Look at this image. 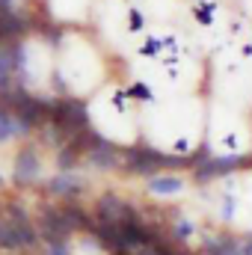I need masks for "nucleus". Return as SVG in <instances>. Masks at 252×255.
Here are the masks:
<instances>
[{
  "label": "nucleus",
  "instance_id": "f257e3e1",
  "mask_svg": "<svg viewBox=\"0 0 252 255\" xmlns=\"http://www.w3.org/2000/svg\"><path fill=\"white\" fill-rule=\"evenodd\" d=\"M122 166L133 175H160L163 169H193L196 160L193 157H181V154H163L157 148H148V145H127L122 148Z\"/></svg>",
  "mask_w": 252,
  "mask_h": 255
},
{
  "label": "nucleus",
  "instance_id": "f03ea898",
  "mask_svg": "<svg viewBox=\"0 0 252 255\" xmlns=\"http://www.w3.org/2000/svg\"><path fill=\"white\" fill-rule=\"evenodd\" d=\"M51 122L60 128L63 136L71 142L77 133L89 130V113H86V104L77 101V98H60V101H54Z\"/></svg>",
  "mask_w": 252,
  "mask_h": 255
},
{
  "label": "nucleus",
  "instance_id": "7ed1b4c3",
  "mask_svg": "<svg viewBox=\"0 0 252 255\" xmlns=\"http://www.w3.org/2000/svg\"><path fill=\"white\" fill-rule=\"evenodd\" d=\"M36 232H39V238L48 247H54V244H65L74 229L68 226V220L63 217V211L57 205H39V211H36Z\"/></svg>",
  "mask_w": 252,
  "mask_h": 255
},
{
  "label": "nucleus",
  "instance_id": "20e7f679",
  "mask_svg": "<svg viewBox=\"0 0 252 255\" xmlns=\"http://www.w3.org/2000/svg\"><path fill=\"white\" fill-rule=\"evenodd\" d=\"M252 166V154H229V157H208L205 163H199L193 169V181L196 184H208L214 178H223V175H232L238 169H247Z\"/></svg>",
  "mask_w": 252,
  "mask_h": 255
},
{
  "label": "nucleus",
  "instance_id": "39448f33",
  "mask_svg": "<svg viewBox=\"0 0 252 255\" xmlns=\"http://www.w3.org/2000/svg\"><path fill=\"white\" fill-rule=\"evenodd\" d=\"M95 217H98V223H107V226L139 223V214H136V208H133L130 202H125V199L113 196V193H104V196L95 202Z\"/></svg>",
  "mask_w": 252,
  "mask_h": 255
},
{
  "label": "nucleus",
  "instance_id": "423d86ee",
  "mask_svg": "<svg viewBox=\"0 0 252 255\" xmlns=\"http://www.w3.org/2000/svg\"><path fill=\"white\" fill-rule=\"evenodd\" d=\"M86 163L95 169H116V166H122V148L113 145L110 139H104L101 133H95L86 148Z\"/></svg>",
  "mask_w": 252,
  "mask_h": 255
},
{
  "label": "nucleus",
  "instance_id": "0eeeda50",
  "mask_svg": "<svg viewBox=\"0 0 252 255\" xmlns=\"http://www.w3.org/2000/svg\"><path fill=\"white\" fill-rule=\"evenodd\" d=\"M12 175H15V184H21V187L33 184L39 178V151L33 145H24L15 154V172Z\"/></svg>",
  "mask_w": 252,
  "mask_h": 255
},
{
  "label": "nucleus",
  "instance_id": "6e6552de",
  "mask_svg": "<svg viewBox=\"0 0 252 255\" xmlns=\"http://www.w3.org/2000/svg\"><path fill=\"white\" fill-rule=\"evenodd\" d=\"M6 217H9V220H12V226H15V232H18V238H21V247H24V250L36 247L39 232H36V223H30V217H27L24 205H18V202L6 205Z\"/></svg>",
  "mask_w": 252,
  "mask_h": 255
},
{
  "label": "nucleus",
  "instance_id": "1a4fd4ad",
  "mask_svg": "<svg viewBox=\"0 0 252 255\" xmlns=\"http://www.w3.org/2000/svg\"><path fill=\"white\" fill-rule=\"evenodd\" d=\"M30 30L27 18L18 15V12H0V42H21L24 33Z\"/></svg>",
  "mask_w": 252,
  "mask_h": 255
},
{
  "label": "nucleus",
  "instance_id": "9d476101",
  "mask_svg": "<svg viewBox=\"0 0 252 255\" xmlns=\"http://www.w3.org/2000/svg\"><path fill=\"white\" fill-rule=\"evenodd\" d=\"M33 125L30 122H24L12 107H3L0 104V142H6L9 136H24V133H30Z\"/></svg>",
  "mask_w": 252,
  "mask_h": 255
},
{
  "label": "nucleus",
  "instance_id": "9b49d317",
  "mask_svg": "<svg viewBox=\"0 0 252 255\" xmlns=\"http://www.w3.org/2000/svg\"><path fill=\"white\" fill-rule=\"evenodd\" d=\"M205 253L208 255H244V238L238 235H217L205 241Z\"/></svg>",
  "mask_w": 252,
  "mask_h": 255
},
{
  "label": "nucleus",
  "instance_id": "f8f14e48",
  "mask_svg": "<svg viewBox=\"0 0 252 255\" xmlns=\"http://www.w3.org/2000/svg\"><path fill=\"white\" fill-rule=\"evenodd\" d=\"M48 190L54 193V196H77V193H83V181L77 178V175H71V172H60V175H54L51 181H48Z\"/></svg>",
  "mask_w": 252,
  "mask_h": 255
},
{
  "label": "nucleus",
  "instance_id": "ddd939ff",
  "mask_svg": "<svg viewBox=\"0 0 252 255\" xmlns=\"http://www.w3.org/2000/svg\"><path fill=\"white\" fill-rule=\"evenodd\" d=\"M60 211H63V217L68 220V226L74 229V232H89L92 235V229H95V220L80 208V205H74V202H68V205H60Z\"/></svg>",
  "mask_w": 252,
  "mask_h": 255
},
{
  "label": "nucleus",
  "instance_id": "4468645a",
  "mask_svg": "<svg viewBox=\"0 0 252 255\" xmlns=\"http://www.w3.org/2000/svg\"><path fill=\"white\" fill-rule=\"evenodd\" d=\"M184 190V181L178 178V175H154V178H148V193H154V196H172V193H181Z\"/></svg>",
  "mask_w": 252,
  "mask_h": 255
},
{
  "label": "nucleus",
  "instance_id": "2eb2a0df",
  "mask_svg": "<svg viewBox=\"0 0 252 255\" xmlns=\"http://www.w3.org/2000/svg\"><path fill=\"white\" fill-rule=\"evenodd\" d=\"M15 57H12V45H0V92H6L12 86L15 77Z\"/></svg>",
  "mask_w": 252,
  "mask_h": 255
},
{
  "label": "nucleus",
  "instance_id": "dca6fc26",
  "mask_svg": "<svg viewBox=\"0 0 252 255\" xmlns=\"http://www.w3.org/2000/svg\"><path fill=\"white\" fill-rule=\"evenodd\" d=\"M0 250H9V253L24 250L21 247V238H18V232H15V226H12L9 217H0Z\"/></svg>",
  "mask_w": 252,
  "mask_h": 255
},
{
  "label": "nucleus",
  "instance_id": "f3484780",
  "mask_svg": "<svg viewBox=\"0 0 252 255\" xmlns=\"http://www.w3.org/2000/svg\"><path fill=\"white\" fill-rule=\"evenodd\" d=\"M77 157H80V151H77L71 142H65L63 148H60V154H57V166H60V172H71V169L77 166Z\"/></svg>",
  "mask_w": 252,
  "mask_h": 255
},
{
  "label": "nucleus",
  "instance_id": "a211bd4d",
  "mask_svg": "<svg viewBox=\"0 0 252 255\" xmlns=\"http://www.w3.org/2000/svg\"><path fill=\"white\" fill-rule=\"evenodd\" d=\"M125 92L130 95V98H139V101H151V89H148L145 83H133V86H130V89H125Z\"/></svg>",
  "mask_w": 252,
  "mask_h": 255
},
{
  "label": "nucleus",
  "instance_id": "6ab92c4d",
  "mask_svg": "<svg viewBox=\"0 0 252 255\" xmlns=\"http://www.w3.org/2000/svg\"><path fill=\"white\" fill-rule=\"evenodd\" d=\"M172 235H175L178 241H187L190 235H193V223H187V220H178V223H175V229H172Z\"/></svg>",
  "mask_w": 252,
  "mask_h": 255
},
{
  "label": "nucleus",
  "instance_id": "aec40b11",
  "mask_svg": "<svg viewBox=\"0 0 252 255\" xmlns=\"http://www.w3.org/2000/svg\"><path fill=\"white\" fill-rule=\"evenodd\" d=\"M211 12H214V3H202L196 9V21L199 24H211Z\"/></svg>",
  "mask_w": 252,
  "mask_h": 255
},
{
  "label": "nucleus",
  "instance_id": "412c9836",
  "mask_svg": "<svg viewBox=\"0 0 252 255\" xmlns=\"http://www.w3.org/2000/svg\"><path fill=\"white\" fill-rule=\"evenodd\" d=\"M127 18H130V21H127V27H130L133 33H136V30H142L145 18H142V12H139V9H130V15H127Z\"/></svg>",
  "mask_w": 252,
  "mask_h": 255
},
{
  "label": "nucleus",
  "instance_id": "4be33fe9",
  "mask_svg": "<svg viewBox=\"0 0 252 255\" xmlns=\"http://www.w3.org/2000/svg\"><path fill=\"white\" fill-rule=\"evenodd\" d=\"M160 45H163V42L148 39V45H142V54H148V57H151V54H157V51H160Z\"/></svg>",
  "mask_w": 252,
  "mask_h": 255
},
{
  "label": "nucleus",
  "instance_id": "5701e85b",
  "mask_svg": "<svg viewBox=\"0 0 252 255\" xmlns=\"http://www.w3.org/2000/svg\"><path fill=\"white\" fill-rule=\"evenodd\" d=\"M48 255H71V253H68L65 244H54V247H48Z\"/></svg>",
  "mask_w": 252,
  "mask_h": 255
},
{
  "label": "nucleus",
  "instance_id": "b1692460",
  "mask_svg": "<svg viewBox=\"0 0 252 255\" xmlns=\"http://www.w3.org/2000/svg\"><path fill=\"white\" fill-rule=\"evenodd\" d=\"M244 238V255H252V235H241Z\"/></svg>",
  "mask_w": 252,
  "mask_h": 255
},
{
  "label": "nucleus",
  "instance_id": "393cba45",
  "mask_svg": "<svg viewBox=\"0 0 252 255\" xmlns=\"http://www.w3.org/2000/svg\"><path fill=\"white\" fill-rule=\"evenodd\" d=\"M12 6H15V0H0V12H12Z\"/></svg>",
  "mask_w": 252,
  "mask_h": 255
},
{
  "label": "nucleus",
  "instance_id": "a878e982",
  "mask_svg": "<svg viewBox=\"0 0 252 255\" xmlns=\"http://www.w3.org/2000/svg\"><path fill=\"white\" fill-rule=\"evenodd\" d=\"M175 255H190L187 250H175Z\"/></svg>",
  "mask_w": 252,
  "mask_h": 255
},
{
  "label": "nucleus",
  "instance_id": "bb28decb",
  "mask_svg": "<svg viewBox=\"0 0 252 255\" xmlns=\"http://www.w3.org/2000/svg\"><path fill=\"white\" fill-rule=\"evenodd\" d=\"M0 187H3V178H0Z\"/></svg>",
  "mask_w": 252,
  "mask_h": 255
}]
</instances>
